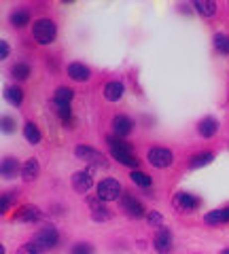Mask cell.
Listing matches in <instances>:
<instances>
[{
    "mask_svg": "<svg viewBox=\"0 0 229 254\" xmlns=\"http://www.w3.org/2000/svg\"><path fill=\"white\" fill-rule=\"evenodd\" d=\"M106 142L110 146V155L115 157V161H119L121 165H128V168H136V165L140 163L136 159V155L132 153V148H130L128 142H123L119 138H113V136H108Z\"/></svg>",
    "mask_w": 229,
    "mask_h": 254,
    "instance_id": "obj_1",
    "label": "cell"
},
{
    "mask_svg": "<svg viewBox=\"0 0 229 254\" xmlns=\"http://www.w3.org/2000/svg\"><path fill=\"white\" fill-rule=\"evenodd\" d=\"M32 36L38 45H49L55 38V23L51 19H38L32 26Z\"/></svg>",
    "mask_w": 229,
    "mask_h": 254,
    "instance_id": "obj_2",
    "label": "cell"
},
{
    "mask_svg": "<svg viewBox=\"0 0 229 254\" xmlns=\"http://www.w3.org/2000/svg\"><path fill=\"white\" fill-rule=\"evenodd\" d=\"M58 242H60V235H58V229H55L53 225H45L43 229H38L36 235H34V244L41 248V252L55 248Z\"/></svg>",
    "mask_w": 229,
    "mask_h": 254,
    "instance_id": "obj_3",
    "label": "cell"
},
{
    "mask_svg": "<svg viewBox=\"0 0 229 254\" xmlns=\"http://www.w3.org/2000/svg\"><path fill=\"white\" fill-rule=\"evenodd\" d=\"M96 193H98V197L102 201H113V199H119V197L123 195L121 193V185L115 178H104L102 182H98Z\"/></svg>",
    "mask_w": 229,
    "mask_h": 254,
    "instance_id": "obj_4",
    "label": "cell"
},
{
    "mask_svg": "<svg viewBox=\"0 0 229 254\" xmlns=\"http://www.w3.org/2000/svg\"><path fill=\"white\" fill-rule=\"evenodd\" d=\"M147 159H149V163H151L153 168L161 170V168H170L172 161H174V155H172V150L163 148V146H155V148L149 150Z\"/></svg>",
    "mask_w": 229,
    "mask_h": 254,
    "instance_id": "obj_5",
    "label": "cell"
},
{
    "mask_svg": "<svg viewBox=\"0 0 229 254\" xmlns=\"http://www.w3.org/2000/svg\"><path fill=\"white\" fill-rule=\"evenodd\" d=\"M75 155L81 159V161H85V163H89V165H98V168H104L106 165V157L100 153V150H96V148H91V146H76L75 148Z\"/></svg>",
    "mask_w": 229,
    "mask_h": 254,
    "instance_id": "obj_6",
    "label": "cell"
},
{
    "mask_svg": "<svg viewBox=\"0 0 229 254\" xmlns=\"http://www.w3.org/2000/svg\"><path fill=\"white\" fill-rule=\"evenodd\" d=\"M121 208L128 212V216H132V218H142L145 212H147L145 208H142V203L132 195H121Z\"/></svg>",
    "mask_w": 229,
    "mask_h": 254,
    "instance_id": "obj_7",
    "label": "cell"
},
{
    "mask_svg": "<svg viewBox=\"0 0 229 254\" xmlns=\"http://www.w3.org/2000/svg\"><path fill=\"white\" fill-rule=\"evenodd\" d=\"M110 127H113V131H115V136H130V133L134 131V121L130 117H125V115H117L113 121H110Z\"/></svg>",
    "mask_w": 229,
    "mask_h": 254,
    "instance_id": "obj_8",
    "label": "cell"
},
{
    "mask_svg": "<svg viewBox=\"0 0 229 254\" xmlns=\"http://www.w3.org/2000/svg\"><path fill=\"white\" fill-rule=\"evenodd\" d=\"M200 199H197L195 195H189V193H178L176 197H174V205L178 210H183V212H193V210H197L200 208Z\"/></svg>",
    "mask_w": 229,
    "mask_h": 254,
    "instance_id": "obj_9",
    "label": "cell"
},
{
    "mask_svg": "<svg viewBox=\"0 0 229 254\" xmlns=\"http://www.w3.org/2000/svg\"><path fill=\"white\" fill-rule=\"evenodd\" d=\"M153 246L159 254H168L172 250V233L168 229H159L155 235V240H153Z\"/></svg>",
    "mask_w": 229,
    "mask_h": 254,
    "instance_id": "obj_10",
    "label": "cell"
},
{
    "mask_svg": "<svg viewBox=\"0 0 229 254\" xmlns=\"http://www.w3.org/2000/svg\"><path fill=\"white\" fill-rule=\"evenodd\" d=\"M68 76L73 78V81H81V83H85V81H89V76H91V72H89V68L85 66V64H81V62H73V64H68Z\"/></svg>",
    "mask_w": 229,
    "mask_h": 254,
    "instance_id": "obj_11",
    "label": "cell"
},
{
    "mask_svg": "<svg viewBox=\"0 0 229 254\" xmlns=\"http://www.w3.org/2000/svg\"><path fill=\"white\" fill-rule=\"evenodd\" d=\"M91 185H93V180H91L89 172H75L73 174V189L76 193H87Z\"/></svg>",
    "mask_w": 229,
    "mask_h": 254,
    "instance_id": "obj_12",
    "label": "cell"
},
{
    "mask_svg": "<svg viewBox=\"0 0 229 254\" xmlns=\"http://www.w3.org/2000/svg\"><path fill=\"white\" fill-rule=\"evenodd\" d=\"M43 218V212L36 208V205H23V208L15 214V220L19 222H36Z\"/></svg>",
    "mask_w": 229,
    "mask_h": 254,
    "instance_id": "obj_13",
    "label": "cell"
},
{
    "mask_svg": "<svg viewBox=\"0 0 229 254\" xmlns=\"http://www.w3.org/2000/svg\"><path fill=\"white\" fill-rule=\"evenodd\" d=\"M219 129V121L215 117H206V119H202L200 125H197V131H200V136L202 138H212L217 133Z\"/></svg>",
    "mask_w": 229,
    "mask_h": 254,
    "instance_id": "obj_14",
    "label": "cell"
},
{
    "mask_svg": "<svg viewBox=\"0 0 229 254\" xmlns=\"http://www.w3.org/2000/svg\"><path fill=\"white\" fill-rule=\"evenodd\" d=\"M204 220H206V225H225V222H229V205L227 208L208 212L206 216H204Z\"/></svg>",
    "mask_w": 229,
    "mask_h": 254,
    "instance_id": "obj_15",
    "label": "cell"
},
{
    "mask_svg": "<svg viewBox=\"0 0 229 254\" xmlns=\"http://www.w3.org/2000/svg\"><path fill=\"white\" fill-rule=\"evenodd\" d=\"M38 172H41V168H38V161L36 159H28L26 163L21 165V178L26 180V182H32V180H36L38 178Z\"/></svg>",
    "mask_w": 229,
    "mask_h": 254,
    "instance_id": "obj_16",
    "label": "cell"
},
{
    "mask_svg": "<svg viewBox=\"0 0 229 254\" xmlns=\"http://www.w3.org/2000/svg\"><path fill=\"white\" fill-rule=\"evenodd\" d=\"M121 95H123V83L121 81H108L104 85V98L108 102H117V100H121Z\"/></svg>",
    "mask_w": 229,
    "mask_h": 254,
    "instance_id": "obj_17",
    "label": "cell"
},
{
    "mask_svg": "<svg viewBox=\"0 0 229 254\" xmlns=\"http://www.w3.org/2000/svg\"><path fill=\"white\" fill-rule=\"evenodd\" d=\"M195 11L202 15V17H212L217 13V2L215 0H193Z\"/></svg>",
    "mask_w": 229,
    "mask_h": 254,
    "instance_id": "obj_18",
    "label": "cell"
},
{
    "mask_svg": "<svg viewBox=\"0 0 229 254\" xmlns=\"http://www.w3.org/2000/svg\"><path fill=\"white\" fill-rule=\"evenodd\" d=\"M73 98H75V93H73L70 87H58V89H55V95H53V102L58 104V108L60 106H70Z\"/></svg>",
    "mask_w": 229,
    "mask_h": 254,
    "instance_id": "obj_19",
    "label": "cell"
},
{
    "mask_svg": "<svg viewBox=\"0 0 229 254\" xmlns=\"http://www.w3.org/2000/svg\"><path fill=\"white\" fill-rule=\"evenodd\" d=\"M17 172H21L19 163H17V159H13V157L2 159V178H4V180H11Z\"/></svg>",
    "mask_w": 229,
    "mask_h": 254,
    "instance_id": "obj_20",
    "label": "cell"
},
{
    "mask_svg": "<svg viewBox=\"0 0 229 254\" xmlns=\"http://www.w3.org/2000/svg\"><path fill=\"white\" fill-rule=\"evenodd\" d=\"M11 23L15 28H23L30 23V11L28 9H17L11 13Z\"/></svg>",
    "mask_w": 229,
    "mask_h": 254,
    "instance_id": "obj_21",
    "label": "cell"
},
{
    "mask_svg": "<svg viewBox=\"0 0 229 254\" xmlns=\"http://www.w3.org/2000/svg\"><path fill=\"white\" fill-rule=\"evenodd\" d=\"M23 138H26L30 144H38V142H41V131H38V127L34 123H26V127H23Z\"/></svg>",
    "mask_w": 229,
    "mask_h": 254,
    "instance_id": "obj_22",
    "label": "cell"
},
{
    "mask_svg": "<svg viewBox=\"0 0 229 254\" xmlns=\"http://www.w3.org/2000/svg\"><path fill=\"white\" fill-rule=\"evenodd\" d=\"M11 74L17 78V81H26V78L30 76V66L26 62H17V64H13V68H11Z\"/></svg>",
    "mask_w": 229,
    "mask_h": 254,
    "instance_id": "obj_23",
    "label": "cell"
},
{
    "mask_svg": "<svg viewBox=\"0 0 229 254\" xmlns=\"http://www.w3.org/2000/svg\"><path fill=\"white\" fill-rule=\"evenodd\" d=\"M212 159H215V155L212 153H202V155H195V157H191V168L195 170V168H204V165H208Z\"/></svg>",
    "mask_w": 229,
    "mask_h": 254,
    "instance_id": "obj_24",
    "label": "cell"
},
{
    "mask_svg": "<svg viewBox=\"0 0 229 254\" xmlns=\"http://www.w3.org/2000/svg\"><path fill=\"white\" fill-rule=\"evenodd\" d=\"M6 100L11 102V104H15V106H19L21 104V100H23V93H21V89L19 87H6Z\"/></svg>",
    "mask_w": 229,
    "mask_h": 254,
    "instance_id": "obj_25",
    "label": "cell"
},
{
    "mask_svg": "<svg viewBox=\"0 0 229 254\" xmlns=\"http://www.w3.org/2000/svg\"><path fill=\"white\" fill-rule=\"evenodd\" d=\"M215 49L219 53H223V55L229 53V36L227 34H217L215 36Z\"/></svg>",
    "mask_w": 229,
    "mask_h": 254,
    "instance_id": "obj_26",
    "label": "cell"
},
{
    "mask_svg": "<svg viewBox=\"0 0 229 254\" xmlns=\"http://www.w3.org/2000/svg\"><path fill=\"white\" fill-rule=\"evenodd\" d=\"M130 178H132V182H136L138 187H151V178H149L147 174L138 172V170H134V172L130 174Z\"/></svg>",
    "mask_w": 229,
    "mask_h": 254,
    "instance_id": "obj_27",
    "label": "cell"
},
{
    "mask_svg": "<svg viewBox=\"0 0 229 254\" xmlns=\"http://www.w3.org/2000/svg\"><path fill=\"white\" fill-rule=\"evenodd\" d=\"M93 252H96V248L87 242H78L73 246V250H70V254H93Z\"/></svg>",
    "mask_w": 229,
    "mask_h": 254,
    "instance_id": "obj_28",
    "label": "cell"
},
{
    "mask_svg": "<svg viewBox=\"0 0 229 254\" xmlns=\"http://www.w3.org/2000/svg\"><path fill=\"white\" fill-rule=\"evenodd\" d=\"M147 220H149V225L157 227V229H161V225H163V218H161L159 212H149L147 214Z\"/></svg>",
    "mask_w": 229,
    "mask_h": 254,
    "instance_id": "obj_29",
    "label": "cell"
},
{
    "mask_svg": "<svg viewBox=\"0 0 229 254\" xmlns=\"http://www.w3.org/2000/svg\"><path fill=\"white\" fill-rule=\"evenodd\" d=\"M17 254H41V248L32 242V244H23L21 248L17 250Z\"/></svg>",
    "mask_w": 229,
    "mask_h": 254,
    "instance_id": "obj_30",
    "label": "cell"
},
{
    "mask_svg": "<svg viewBox=\"0 0 229 254\" xmlns=\"http://www.w3.org/2000/svg\"><path fill=\"white\" fill-rule=\"evenodd\" d=\"M60 117H62V121H64L66 125H73V121H70V106H60Z\"/></svg>",
    "mask_w": 229,
    "mask_h": 254,
    "instance_id": "obj_31",
    "label": "cell"
},
{
    "mask_svg": "<svg viewBox=\"0 0 229 254\" xmlns=\"http://www.w3.org/2000/svg\"><path fill=\"white\" fill-rule=\"evenodd\" d=\"M13 199H15V195H13V193H4V195H2V214H4V212H9Z\"/></svg>",
    "mask_w": 229,
    "mask_h": 254,
    "instance_id": "obj_32",
    "label": "cell"
},
{
    "mask_svg": "<svg viewBox=\"0 0 229 254\" xmlns=\"http://www.w3.org/2000/svg\"><path fill=\"white\" fill-rule=\"evenodd\" d=\"M2 129H4V131H13V129H15V119L2 117Z\"/></svg>",
    "mask_w": 229,
    "mask_h": 254,
    "instance_id": "obj_33",
    "label": "cell"
},
{
    "mask_svg": "<svg viewBox=\"0 0 229 254\" xmlns=\"http://www.w3.org/2000/svg\"><path fill=\"white\" fill-rule=\"evenodd\" d=\"M0 58H2V60H6V58H9V45H6L4 41L0 43Z\"/></svg>",
    "mask_w": 229,
    "mask_h": 254,
    "instance_id": "obj_34",
    "label": "cell"
},
{
    "mask_svg": "<svg viewBox=\"0 0 229 254\" xmlns=\"http://www.w3.org/2000/svg\"><path fill=\"white\" fill-rule=\"evenodd\" d=\"M221 254H229V248H225V250H223V252H221Z\"/></svg>",
    "mask_w": 229,
    "mask_h": 254,
    "instance_id": "obj_35",
    "label": "cell"
},
{
    "mask_svg": "<svg viewBox=\"0 0 229 254\" xmlns=\"http://www.w3.org/2000/svg\"><path fill=\"white\" fill-rule=\"evenodd\" d=\"M64 2H70V0H64Z\"/></svg>",
    "mask_w": 229,
    "mask_h": 254,
    "instance_id": "obj_36",
    "label": "cell"
}]
</instances>
